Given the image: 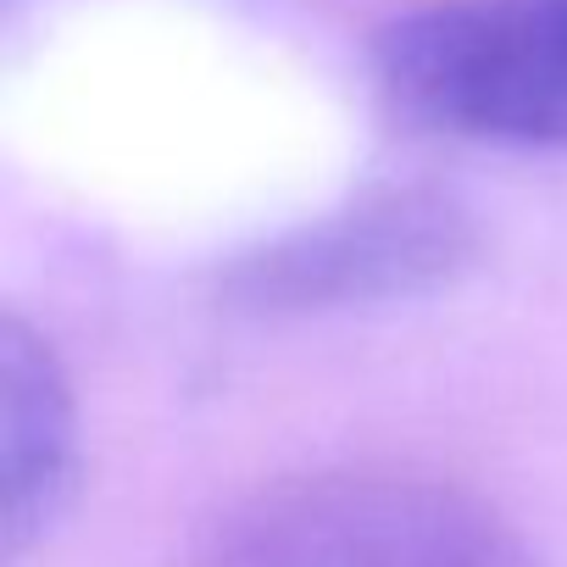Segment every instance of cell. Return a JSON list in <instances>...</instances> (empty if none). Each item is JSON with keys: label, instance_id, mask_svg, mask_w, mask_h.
I'll return each mask as SVG.
<instances>
[{"label": "cell", "instance_id": "obj_2", "mask_svg": "<svg viewBox=\"0 0 567 567\" xmlns=\"http://www.w3.org/2000/svg\"><path fill=\"white\" fill-rule=\"evenodd\" d=\"M373 79L423 134L567 156V0H423L379 29Z\"/></svg>", "mask_w": 567, "mask_h": 567}, {"label": "cell", "instance_id": "obj_1", "mask_svg": "<svg viewBox=\"0 0 567 567\" xmlns=\"http://www.w3.org/2000/svg\"><path fill=\"white\" fill-rule=\"evenodd\" d=\"M189 567H539L523 528L429 467H307L228 501Z\"/></svg>", "mask_w": 567, "mask_h": 567}, {"label": "cell", "instance_id": "obj_4", "mask_svg": "<svg viewBox=\"0 0 567 567\" xmlns=\"http://www.w3.org/2000/svg\"><path fill=\"white\" fill-rule=\"evenodd\" d=\"M0 467L7 567L51 539L79 489V401L56 346L18 312L0 323Z\"/></svg>", "mask_w": 567, "mask_h": 567}, {"label": "cell", "instance_id": "obj_3", "mask_svg": "<svg viewBox=\"0 0 567 567\" xmlns=\"http://www.w3.org/2000/svg\"><path fill=\"white\" fill-rule=\"evenodd\" d=\"M484 256L473 206L440 184H379L284 228L223 272L239 318H334L451 290Z\"/></svg>", "mask_w": 567, "mask_h": 567}]
</instances>
